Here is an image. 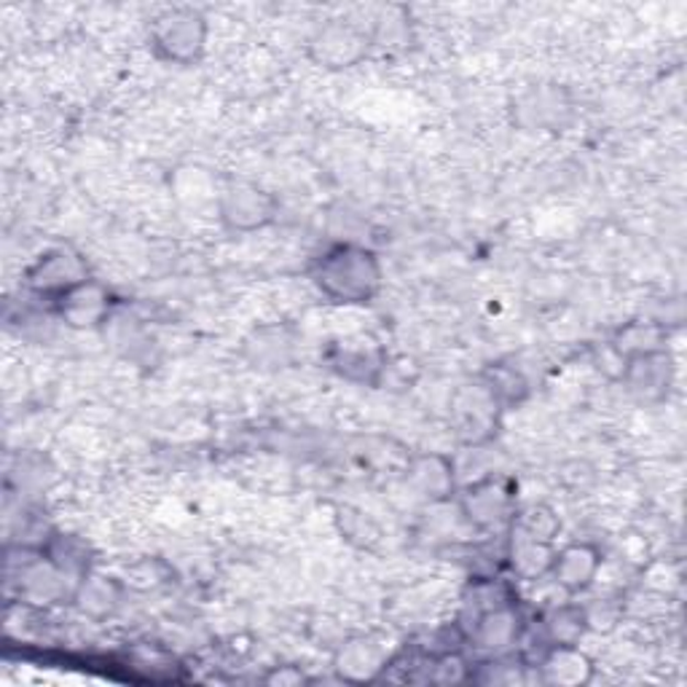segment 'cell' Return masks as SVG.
I'll return each mask as SVG.
<instances>
[{"mask_svg":"<svg viewBox=\"0 0 687 687\" xmlns=\"http://www.w3.org/2000/svg\"><path fill=\"white\" fill-rule=\"evenodd\" d=\"M315 277L330 298L344 301V304H360L379 291L382 269H379L377 255L368 250L341 244L323 255Z\"/></svg>","mask_w":687,"mask_h":687,"instance_id":"6da1fadb","label":"cell"},{"mask_svg":"<svg viewBox=\"0 0 687 687\" xmlns=\"http://www.w3.org/2000/svg\"><path fill=\"white\" fill-rule=\"evenodd\" d=\"M272 199L258 188L239 186L235 192L226 194L223 199V218L229 220L235 229H255L272 220Z\"/></svg>","mask_w":687,"mask_h":687,"instance_id":"7a4b0ae2","label":"cell"},{"mask_svg":"<svg viewBox=\"0 0 687 687\" xmlns=\"http://www.w3.org/2000/svg\"><path fill=\"white\" fill-rule=\"evenodd\" d=\"M597 567H599V556H597V550L588 548V545H572V548L564 550V554L554 561L556 580L561 582V586H567L569 591H580V588H586L593 575H597Z\"/></svg>","mask_w":687,"mask_h":687,"instance_id":"3957f363","label":"cell"},{"mask_svg":"<svg viewBox=\"0 0 687 687\" xmlns=\"http://www.w3.org/2000/svg\"><path fill=\"white\" fill-rule=\"evenodd\" d=\"M545 683L550 685H582L591 679V664L586 655L572 650V644H556L554 653L543 664Z\"/></svg>","mask_w":687,"mask_h":687,"instance_id":"277c9868","label":"cell"},{"mask_svg":"<svg viewBox=\"0 0 687 687\" xmlns=\"http://www.w3.org/2000/svg\"><path fill=\"white\" fill-rule=\"evenodd\" d=\"M159 43L167 46L172 59H192L201 46V24L199 22H172L159 33Z\"/></svg>","mask_w":687,"mask_h":687,"instance_id":"5b68a950","label":"cell"},{"mask_svg":"<svg viewBox=\"0 0 687 687\" xmlns=\"http://www.w3.org/2000/svg\"><path fill=\"white\" fill-rule=\"evenodd\" d=\"M515 634H519V625H515V615L508 610H492L487 612V615L481 618V623H478V644L487 650H500V647H508L515 640Z\"/></svg>","mask_w":687,"mask_h":687,"instance_id":"8992f818","label":"cell"}]
</instances>
